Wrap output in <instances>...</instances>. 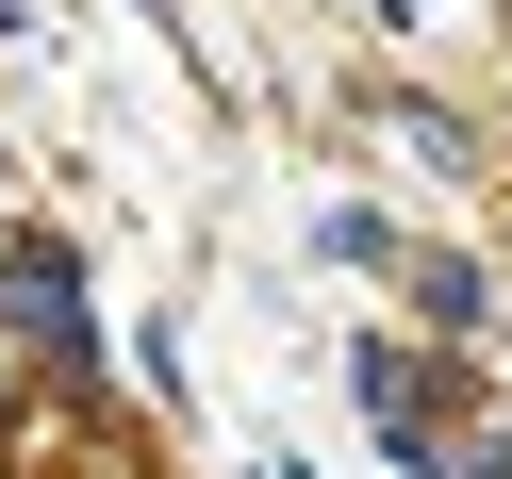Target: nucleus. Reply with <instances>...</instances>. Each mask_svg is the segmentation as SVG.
Wrapping results in <instances>:
<instances>
[{
	"label": "nucleus",
	"mask_w": 512,
	"mask_h": 479,
	"mask_svg": "<svg viewBox=\"0 0 512 479\" xmlns=\"http://www.w3.org/2000/svg\"><path fill=\"white\" fill-rule=\"evenodd\" d=\"M364 133H380V149H413L430 182H479V133H463L446 100H397V83H380V100H364Z\"/></svg>",
	"instance_id": "f257e3e1"
},
{
	"label": "nucleus",
	"mask_w": 512,
	"mask_h": 479,
	"mask_svg": "<svg viewBox=\"0 0 512 479\" xmlns=\"http://www.w3.org/2000/svg\"><path fill=\"white\" fill-rule=\"evenodd\" d=\"M413 314H430V331H479V314H496V281H479L463 248H430V265H413Z\"/></svg>",
	"instance_id": "f03ea898"
},
{
	"label": "nucleus",
	"mask_w": 512,
	"mask_h": 479,
	"mask_svg": "<svg viewBox=\"0 0 512 479\" xmlns=\"http://www.w3.org/2000/svg\"><path fill=\"white\" fill-rule=\"evenodd\" d=\"M314 248H331V265H364V281H380V265H397V215H364V199H331V215H314Z\"/></svg>",
	"instance_id": "7ed1b4c3"
},
{
	"label": "nucleus",
	"mask_w": 512,
	"mask_h": 479,
	"mask_svg": "<svg viewBox=\"0 0 512 479\" xmlns=\"http://www.w3.org/2000/svg\"><path fill=\"white\" fill-rule=\"evenodd\" d=\"M347 380H364V397H380V413H413V397H430V364H413V347H380V331H364V347H347Z\"/></svg>",
	"instance_id": "20e7f679"
},
{
	"label": "nucleus",
	"mask_w": 512,
	"mask_h": 479,
	"mask_svg": "<svg viewBox=\"0 0 512 479\" xmlns=\"http://www.w3.org/2000/svg\"><path fill=\"white\" fill-rule=\"evenodd\" d=\"M0 50H34V0H0Z\"/></svg>",
	"instance_id": "39448f33"
},
{
	"label": "nucleus",
	"mask_w": 512,
	"mask_h": 479,
	"mask_svg": "<svg viewBox=\"0 0 512 479\" xmlns=\"http://www.w3.org/2000/svg\"><path fill=\"white\" fill-rule=\"evenodd\" d=\"M364 17H380V34H413V0H364Z\"/></svg>",
	"instance_id": "423d86ee"
},
{
	"label": "nucleus",
	"mask_w": 512,
	"mask_h": 479,
	"mask_svg": "<svg viewBox=\"0 0 512 479\" xmlns=\"http://www.w3.org/2000/svg\"><path fill=\"white\" fill-rule=\"evenodd\" d=\"M0 413H17V380H0Z\"/></svg>",
	"instance_id": "0eeeda50"
}]
</instances>
